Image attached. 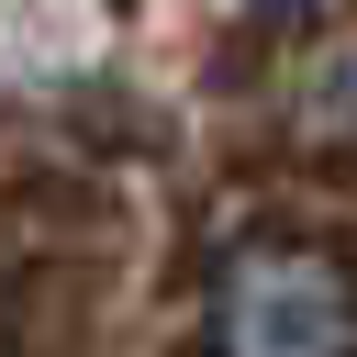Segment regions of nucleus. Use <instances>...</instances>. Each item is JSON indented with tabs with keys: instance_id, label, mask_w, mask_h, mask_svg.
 <instances>
[{
	"instance_id": "nucleus-1",
	"label": "nucleus",
	"mask_w": 357,
	"mask_h": 357,
	"mask_svg": "<svg viewBox=\"0 0 357 357\" xmlns=\"http://www.w3.org/2000/svg\"><path fill=\"white\" fill-rule=\"evenodd\" d=\"M212 357H357V279L324 245H245L212 279Z\"/></svg>"
}]
</instances>
